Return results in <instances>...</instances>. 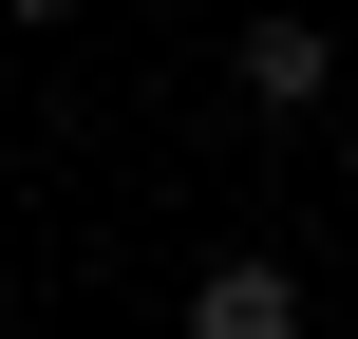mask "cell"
Wrapping results in <instances>:
<instances>
[{
  "instance_id": "obj_3",
  "label": "cell",
  "mask_w": 358,
  "mask_h": 339,
  "mask_svg": "<svg viewBox=\"0 0 358 339\" xmlns=\"http://www.w3.org/2000/svg\"><path fill=\"white\" fill-rule=\"evenodd\" d=\"M0 19H19V38H57V19H76V0H0Z\"/></svg>"
},
{
  "instance_id": "obj_2",
  "label": "cell",
  "mask_w": 358,
  "mask_h": 339,
  "mask_svg": "<svg viewBox=\"0 0 358 339\" xmlns=\"http://www.w3.org/2000/svg\"><path fill=\"white\" fill-rule=\"evenodd\" d=\"M189 339H302V264H283V245H227V264L189 283Z\"/></svg>"
},
{
  "instance_id": "obj_1",
  "label": "cell",
  "mask_w": 358,
  "mask_h": 339,
  "mask_svg": "<svg viewBox=\"0 0 358 339\" xmlns=\"http://www.w3.org/2000/svg\"><path fill=\"white\" fill-rule=\"evenodd\" d=\"M340 38H321V19H283V0H264V19H245V38H227V94H245V113H264V132H302V113H340Z\"/></svg>"
},
{
  "instance_id": "obj_4",
  "label": "cell",
  "mask_w": 358,
  "mask_h": 339,
  "mask_svg": "<svg viewBox=\"0 0 358 339\" xmlns=\"http://www.w3.org/2000/svg\"><path fill=\"white\" fill-rule=\"evenodd\" d=\"M340 132H358V75H340Z\"/></svg>"
}]
</instances>
